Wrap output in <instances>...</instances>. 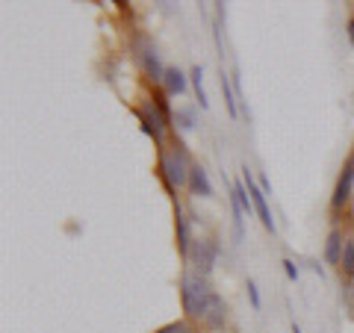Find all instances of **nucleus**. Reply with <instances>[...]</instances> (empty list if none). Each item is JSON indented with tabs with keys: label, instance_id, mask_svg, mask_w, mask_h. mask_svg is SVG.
I'll use <instances>...</instances> for the list:
<instances>
[{
	"label": "nucleus",
	"instance_id": "nucleus-1",
	"mask_svg": "<svg viewBox=\"0 0 354 333\" xmlns=\"http://www.w3.org/2000/svg\"><path fill=\"white\" fill-rule=\"evenodd\" d=\"M180 301H183V313L189 316V318H201L207 321L209 316H216V310L221 313V307L227 310L225 304V298H221L213 286H209L207 277L201 274H183V280H180Z\"/></svg>",
	"mask_w": 354,
	"mask_h": 333
},
{
	"label": "nucleus",
	"instance_id": "nucleus-2",
	"mask_svg": "<svg viewBox=\"0 0 354 333\" xmlns=\"http://www.w3.org/2000/svg\"><path fill=\"white\" fill-rule=\"evenodd\" d=\"M189 169H192V162L186 157L183 142H174L171 148L160 151V177H162L165 189H169V195L177 198V189L189 186Z\"/></svg>",
	"mask_w": 354,
	"mask_h": 333
},
{
	"label": "nucleus",
	"instance_id": "nucleus-3",
	"mask_svg": "<svg viewBox=\"0 0 354 333\" xmlns=\"http://www.w3.org/2000/svg\"><path fill=\"white\" fill-rule=\"evenodd\" d=\"M218 254H221V245H218V239H209V236H198L192 242V251H189V263L195 265V274H201V277H209L216 269V263H218Z\"/></svg>",
	"mask_w": 354,
	"mask_h": 333
},
{
	"label": "nucleus",
	"instance_id": "nucleus-4",
	"mask_svg": "<svg viewBox=\"0 0 354 333\" xmlns=\"http://www.w3.org/2000/svg\"><path fill=\"white\" fill-rule=\"evenodd\" d=\"M242 183H245V189H248V195H251V201H254V209H257V216L263 221V227L269 230V233H274V230H278V225H274L272 209H269V195H266L263 189H260V183L254 180V171L248 169V165H242Z\"/></svg>",
	"mask_w": 354,
	"mask_h": 333
},
{
	"label": "nucleus",
	"instance_id": "nucleus-5",
	"mask_svg": "<svg viewBox=\"0 0 354 333\" xmlns=\"http://www.w3.org/2000/svg\"><path fill=\"white\" fill-rule=\"evenodd\" d=\"M139 121H142V133H148V136L157 142L160 151L165 148L162 142H165V133L171 130V121L165 118L157 106H153V101H148L145 106H139Z\"/></svg>",
	"mask_w": 354,
	"mask_h": 333
},
{
	"label": "nucleus",
	"instance_id": "nucleus-6",
	"mask_svg": "<svg viewBox=\"0 0 354 333\" xmlns=\"http://www.w3.org/2000/svg\"><path fill=\"white\" fill-rule=\"evenodd\" d=\"M136 59H139V65L145 68V74L151 77V80L162 83L165 68H162V62H160L157 48H153V44H151L148 39H139V41H136Z\"/></svg>",
	"mask_w": 354,
	"mask_h": 333
},
{
	"label": "nucleus",
	"instance_id": "nucleus-7",
	"mask_svg": "<svg viewBox=\"0 0 354 333\" xmlns=\"http://www.w3.org/2000/svg\"><path fill=\"white\" fill-rule=\"evenodd\" d=\"M189 213H186V209L180 207L174 201V225H177V245H180V254L186 260H189V251H192V233H189Z\"/></svg>",
	"mask_w": 354,
	"mask_h": 333
},
{
	"label": "nucleus",
	"instance_id": "nucleus-8",
	"mask_svg": "<svg viewBox=\"0 0 354 333\" xmlns=\"http://www.w3.org/2000/svg\"><path fill=\"white\" fill-rule=\"evenodd\" d=\"M351 186H354V169L346 162V169H342L339 174V180H337V189H334V198H330V207L339 209L342 204L348 201V195H351Z\"/></svg>",
	"mask_w": 354,
	"mask_h": 333
},
{
	"label": "nucleus",
	"instance_id": "nucleus-9",
	"mask_svg": "<svg viewBox=\"0 0 354 333\" xmlns=\"http://www.w3.org/2000/svg\"><path fill=\"white\" fill-rule=\"evenodd\" d=\"M189 192L198 198H213V183H209L204 165H192L189 169Z\"/></svg>",
	"mask_w": 354,
	"mask_h": 333
},
{
	"label": "nucleus",
	"instance_id": "nucleus-10",
	"mask_svg": "<svg viewBox=\"0 0 354 333\" xmlns=\"http://www.w3.org/2000/svg\"><path fill=\"white\" fill-rule=\"evenodd\" d=\"M186 88H189V77H186L180 68H165V77H162L165 95H183Z\"/></svg>",
	"mask_w": 354,
	"mask_h": 333
},
{
	"label": "nucleus",
	"instance_id": "nucleus-11",
	"mask_svg": "<svg viewBox=\"0 0 354 333\" xmlns=\"http://www.w3.org/2000/svg\"><path fill=\"white\" fill-rule=\"evenodd\" d=\"M342 248H346V242H342V233L339 230H330L328 233V242H325V263L328 265H339L342 263Z\"/></svg>",
	"mask_w": 354,
	"mask_h": 333
},
{
	"label": "nucleus",
	"instance_id": "nucleus-12",
	"mask_svg": "<svg viewBox=\"0 0 354 333\" xmlns=\"http://www.w3.org/2000/svg\"><path fill=\"white\" fill-rule=\"evenodd\" d=\"M174 121H177V127H180L183 133L195 130V124H198V113H195V106H183V109H177Z\"/></svg>",
	"mask_w": 354,
	"mask_h": 333
},
{
	"label": "nucleus",
	"instance_id": "nucleus-13",
	"mask_svg": "<svg viewBox=\"0 0 354 333\" xmlns=\"http://www.w3.org/2000/svg\"><path fill=\"white\" fill-rule=\"evenodd\" d=\"M221 95H225V104H227L230 118H236V115H239V106H236V101H234V86H230V77L225 74V68H221Z\"/></svg>",
	"mask_w": 354,
	"mask_h": 333
},
{
	"label": "nucleus",
	"instance_id": "nucleus-14",
	"mask_svg": "<svg viewBox=\"0 0 354 333\" xmlns=\"http://www.w3.org/2000/svg\"><path fill=\"white\" fill-rule=\"evenodd\" d=\"M192 86H195V97H198V104H201V109H207L209 106V101H207V92H204V71H201V65H195L192 68Z\"/></svg>",
	"mask_w": 354,
	"mask_h": 333
},
{
	"label": "nucleus",
	"instance_id": "nucleus-15",
	"mask_svg": "<svg viewBox=\"0 0 354 333\" xmlns=\"http://www.w3.org/2000/svg\"><path fill=\"white\" fill-rule=\"evenodd\" d=\"M153 333H195L192 330V325L189 321H183V318H177V321H169V325H162V327H157Z\"/></svg>",
	"mask_w": 354,
	"mask_h": 333
},
{
	"label": "nucleus",
	"instance_id": "nucleus-16",
	"mask_svg": "<svg viewBox=\"0 0 354 333\" xmlns=\"http://www.w3.org/2000/svg\"><path fill=\"white\" fill-rule=\"evenodd\" d=\"M342 272L354 277V239H348L346 248H342Z\"/></svg>",
	"mask_w": 354,
	"mask_h": 333
},
{
	"label": "nucleus",
	"instance_id": "nucleus-17",
	"mask_svg": "<svg viewBox=\"0 0 354 333\" xmlns=\"http://www.w3.org/2000/svg\"><path fill=\"white\" fill-rule=\"evenodd\" d=\"M151 101H153V106H157V109H160V113H162L165 118L171 121V106H169V95H165L162 88H160V92H153V97H151Z\"/></svg>",
	"mask_w": 354,
	"mask_h": 333
},
{
	"label": "nucleus",
	"instance_id": "nucleus-18",
	"mask_svg": "<svg viewBox=\"0 0 354 333\" xmlns=\"http://www.w3.org/2000/svg\"><path fill=\"white\" fill-rule=\"evenodd\" d=\"M245 289H248V298H251V307H254V310H260V307H263V298H260V289H257V283H254L251 277H248Z\"/></svg>",
	"mask_w": 354,
	"mask_h": 333
},
{
	"label": "nucleus",
	"instance_id": "nucleus-19",
	"mask_svg": "<svg viewBox=\"0 0 354 333\" xmlns=\"http://www.w3.org/2000/svg\"><path fill=\"white\" fill-rule=\"evenodd\" d=\"M281 265H283V272H286V277H290V280H292V283H298V277H301V272H298V265H295V260H283Z\"/></svg>",
	"mask_w": 354,
	"mask_h": 333
},
{
	"label": "nucleus",
	"instance_id": "nucleus-20",
	"mask_svg": "<svg viewBox=\"0 0 354 333\" xmlns=\"http://www.w3.org/2000/svg\"><path fill=\"white\" fill-rule=\"evenodd\" d=\"M348 41H351V48H354V18L348 21Z\"/></svg>",
	"mask_w": 354,
	"mask_h": 333
},
{
	"label": "nucleus",
	"instance_id": "nucleus-21",
	"mask_svg": "<svg viewBox=\"0 0 354 333\" xmlns=\"http://www.w3.org/2000/svg\"><path fill=\"white\" fill-rule=\"evenodd\" d=\"M292 333H301V327H298V325H292Z\"/></svg>",
	"mask_w": 354,
	"mask_h": 333
},
{
	"label": "nucleus",
	"instance_id": "nucleus-22",
	"mask_svg": "<svg viewBox=\"0 0 354 333\" xmlns=\"http://www.w3.org/2000/svg\"><path fill=\"white\" fill-rule=\"evenodd\" d=\"M348 165H351V169H354V153H351V157H348Z\"/></svg>",
	"mask_w": 354,
	"mask_h": 333
},
{
	"label": "nucleus",
	"instance_id": "nucleus-23",
	"mask_svg": "<svg viewBox=\"0 0 354 333\" xmlns=\"http://www.w3.org/2000/svg\"><path fill=\"white\" fill-rule=\"evenodd\" d=\"M230 333H236V330H230Z\"/></svg>",
	"mask_w": 354,
	"mask_h": 333
}]
</instances>
